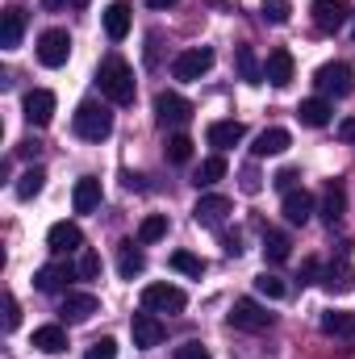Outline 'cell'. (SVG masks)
<instances>
[{
  "mask_svg": "<svg viewBox=\"0 0 355 359\" xmlns=\"http://www.w3.org/2000/svg\"><path fill=\"white\" fill-rule=\"evenodd\" d=\"M117 271H121V280L142 276V271H147V255H142L134 243H117Z\"/></svg>",
  "mask_w": 355,
  "mask_h": 359,
  "instance_id": "obj_25",
  "label": "cell"
},
{
  "mask_svg": "<svg viewBox=\"0 0 355 359\" xmlns=\"http://www.w3.org/2000/svg\"><path fill=\"white\" fill-rule=\"evenodd\" d=\"M239 188H243L247 196H255V192L264 188V176H260L255 168H243V176H239Z\"/></svg>",
  "mask_w": 355,
  "mask_h": 359,
  "instance_id": "obj_40",
  "label": "cell"
},
{
  "mask_svg": "<svg viewBox=\"0 0 355 359\" xmlns=\"http://www.w3.org/2000/svg\"><path fill=\"white\" fill-rule=\"evenodd\" d=\"M339 138H343V142H355V117H343V121H339Z\"/></svg>",
  "mask_w": 355,
  "mask_h": 359,
  "instance_id": "obj_46",
  "label": "cell"
},
{
  "mask_svg": "<svg viewBox=\"0 0 355 359\" xmlns=\"http://www.w3.org/2000/svg\"><path fill=\"white\" fill-rule=\"evenodd\" d=\"M205 138H209V147H217V155H222V151H230V147H239V142L247 138V126H243V121H213V126L205 130Z\"/></svg>",
  "mask_w": 355,
  "mask_h": 359,
  "instance_id": "obj_16",
  "label": "cell"
},
{
  "mask_svg": "<svg viewBox=\"0 0 355 359\" xmlns=\"http://www.w3.org/2000/svg\"><path fill=\"white\" fill-rule=\"evenodd\" d=\"M222 176H226V159H222V155H209V159H201L192 184H196V188H209V184H217Z\"/></svg>",
  "mask_w": 355,
  "mask_h": 359,
  "instance_id": "obj_31",
  "label": "cell"
},
{
  "mask_svg": "<svg viewBox=\"0 0 355 359\" xmlns=\"http://www.w3.org/2000/svg\"><path fill=\"white\" fill-rule=\"evenodd\" d=\"M309 17H314V25L322 34H335V29H343L351 21V4L347 0H314L309 4Z\"/></svg>",
  "mask_w": 355,
  "mask_h": 359,
  "instance_id": "obj_7",
  "label": "cell"
},
{
  "mask_svg": "<svg viewBox=\"0 0 355 359\" xmlns=\"http://www.w3.org/2000/svg\"><path fill=\"white\" fill-rule=\"evenodd\" d=\"M209 67H213V50H209V46H188V50L176 55L172 76H176V80H201Z\"/></svg>",
  "mask_w": 355,
  "mask_h": 359,
  "instance_id": "obj_9",
  "label": "cell"
},
{
  "mask_svg": "<svg viewBox=\"0 0 355 359\" xmlns=\"http://www.w3.org/2000/svg\"><path fill=\"white\" fill-rule=\"evenodd\" d=\"M105 34H109L113 42H121V38L130 34V4L113 0V4L105 8Z\"/></svg>",
  "mask_w": 355,
  "mask_h": 359,
  "instance_id": "obj_26",
  "label": "cell"
},
{
  "mask_svg": "<svg viewBox=\"0 0 355 359\" xmlns=\"http://www.w3.org/2000/svg\"><path fill=\"white\" fill-rule=\"evenodd\" d=\"M130 334H134V347L151 351V347H159V343H163V322H159L151 309H142V313H134V318H130Z\"/></svg>",
  "mask_w": 355,
  "mask_h": 359,
  "instance_id": "obj_11",
  "label": "cell"
},
{
  "mask_svg": "<svg viewBox=\"0 0 355 359\" xmlns=\"http://www.w3.org/2000/svg\"><path fill=\"white\" fill-rule=\"evenodd\" d=\"M297 117H301V126L322 130V126H330V100H326V96H309V100H301Z\"/></svg>",
  "mask_w": 355,
  "mask_h": 359,
  "instance_id": "obj_23",
  "label": "cell"
},
{
  "mask_svg": "<svg viewBox=\"0 0 355 359\" xmlns=\"http://www.w3.org/2000/svg\"><path fill=\"white\" fill-rule=\"evenodd\" d=\"M72 8H88V0H72Z\"/></svg>",
  "mask_w": 355,
  "mask_h": 359,
  "instance_id": "obj_49",
  "label": "cell"
},
{
  "mask_svg": "<svg viewBox=\"0 0 355 359\" xmlns=\"http://www.w3.org/2000/svg\"><path fill=\"white\" fill-rule=\"evenodd\" d=\"M255 288L264 292L267 301H280V297H288V284H284L280 276H272V271H264V276L255 280Z\"/></svg>",
  "mask_w": 355,
  "mask_h": 359,
  "instance_id": "obj_36",
  "label": "cell"
},
{
  "mask_svg": "<svg viewBox=\"0 0 355 359\" xmlns=\"http://www.w3.org/2000/svg\"><path fill=\"white\" fill-rule=\"evenodd\" d=\"M309 217H314V192H305V188L284 192V222L288 226H305Z\"/></svg>",
  "mask_w": 355,
  "mask_h": 359,
  "instance_id": "obj_18",
  "label": "cell"
},
{
  "mask_svg": "<svg viewBox=\"0 0 355 359\" xmlns=\"http://www.w3.org/2000/svg\"><path fill=\"white\" fill-rule=\"evenodd\" d=\"M76 271L80 268H72V264H46L34 271V284H38V292H63L67 280H76Z\"/></svg>",
  "mask_w": 355,
  "mask_h": 359,
  "instance_id": "obj_15",
  "label": "cell"
},
{
  "mask_svg": "<svg viewBox=\"0 0 355 359\" xmlns=\"http://www.w3.org/2000/svg\"><path fill=\"white\" fill-rule=\"evenodd\" d=\"M96 309H100V301L92 292H63V305H59L63 322H88Z\"/></svg>",
  "mask_w": 355,
  "mask_h": 359,
  "instance_id": "obj_19",
  "label": "cell"
},
{
  "mask_svg": "<svg viewBox=\"0 0 355 359\" xmlns=\"http://www.w3.org/2000/svg\"><path fill=\"white\" fill-rule=\"evenodd\" d=\"M230 326H234V330H251V334H260V330L272 326V313H267L255 297H239L234 309H230Z\"/></svg>",
  "mask_w": 355,
  "mask_h": 359,
  "instance_id": "obj_4",
  "label": "cell"
},
{
  "mask_svg": "<svg viewBox=\"0 0 355 359\" xmlns=\"http://www.w3.org/2000/svg\"><path fill=\"white\" fill-rule=\"evenodd\" d=\"M46 247H51L55 255H72V251L84 247V230H80L76 222H55L51 234H46Z\"/></svg>",
  "mask_w": 355,
  "mask_h": 359,
  "instance_id": "obj_12",
  "label": "cell"
},
{
  "mask_svg": "<svg viewBox=\"0 0 355 359\" xmlns=\"http://www.w3.org/2000/svg\"><path fill=\"white\" fill-rule=\"evenodd\" d=\"M163 155H168L172 163H188V159H192V138H188V134H172L168 147H163Z\"/></svg>",
  "mask_w": 355,
  "mask_h": 359,
  "instance_id": "obj_35",
  "label": "cell"
},
{
  "mask_svg": "<svg viewBox=\"0 0 355 359\" xmlns=\"http://www.w3.org/2000/svg\"><path fill=\"white\" fill-rule=\"evenodd\" d=\"M84 359H117V343L105 334V339H96L88 351H84Z\"/></svg>",
  "mask_w": 355,
  "mask_h": 359,
  "instance_id": "obj_38",
  "label": "cell"
},
{
  "mask_svg": "<svg viewBox=\"0 0 355 359\" xmlns=\"http://www.w3.org/2000/svg\"><path fill=\"white\" fill-rule=\"evenodd\" d=\"M80 276H84V280H96V276H100V255H96V251H84V255H80Z\"/></svg>",
  "mask_w": 355,
  "mask_h": 359,
  "instance_id": "obj_41",
  "label": "cell"
},
{
  "mask_svg": "<svg viewBox=\"0 0 355 359\" xmlns=\"http://www.w3.org/2000/svg\"><path fill=\"white\" fill-rule=\"evenodd\" d=\"M314 84H318V92L330 100V96H351L355 92V72L347 67V63H322L318 67V76H314Z\"/></svg>",
  "mask_w": 355,
  "mask_h": 359,
  "instance_id": "obj_3",
  "label": "cell"
},
{
  "mask_svg": "<svg viewBox=\"0 0 355 359\" xmlns=\"http://www.w3.org/2000/svg\"><path fill=\"white\" fill-rule=\"evenodd\" d=\"M155 117H159V126L184 130V126L192 121V104H188L180 92H159V96H155Z\"/></svg>",
  "mask_w": 355,
  "mask_h": 359,
  "instance_id": "obj_8",
  "label": "cell"
},
{
  "mask_svg": "<svg viewBox=\"0 0 355 359\" xmlns=\"http://www.w3.org/2000/svg\"><path fill=\"white\" fill-rule=\"evenodd\" d=\"M314 280H322V268H318V259H305L301 264V284H314Z\"/></svg>",
  "mask_w": 355,
  "mask_h": 359,
  "instance_id": "obj_44",
  "label": "cell"
},
{
  "mask_svg": "<svg viewBox=\"0 0 355 359\" xmlns=\"http://www.w3.org/2000/svg\"><path fill=\"white\" fill-rule=\"evenodd\" d=\"M264 80L272 84V88H288L293 84V55L280 46V50H272L264 63Z\"/></svg>",
  "mask_w": 355,
  "mask_h": 359,
  "instance_id": "obj_20",
  "label": "cell"
},
{
  "mask_svg": "<svg viewBox=\"0 0 355 359\" xmlns=\"http://www.w3.org/2000/svg\"><path fill=\"white\" fill-rule=\"evenodd\" d=\"M330 297H343V292H355V268L347 259H339V264H330V268H322V280H318Z\"/></svg>",
  "mask_w": 355,
  "mask_h": 359,
  "instance_id": "obj_13",
  "label": "cell"
},
{
  "mask_svg": "<svg viewBox=\"0 0 355 359\" xmlns=\"http://www.w3.org/2000/svg\"><path fill=\"white\" fill-rule=\"evenodd\" d=\"M322 334H330V339H355V313H347V309L322 313Z\"/></svg>",
  "mask_w": 355,
  "mask_h": 359,
  "instance_id": "obj_27",
  "label": "cell"
},
{
  "mask_svg": "<svg viewBox=\"0 0 355 359\" xmlns=\"http://www.w3.org/2000/svg\"><path fill=\"white\" fill-rule=\"evenodd\" d=\"M176 359H213V355H209L205 343H184V347H176Z\"/></svg>",
  "mask_w": 355,
  "mask_h": 359,
  "instance_id": "obj_42",
  "label": "cell"
},
{
  "mask_svg": "<svg viewBox=\"0 0 355 359\" xmlns=\"http://www.w3.org/2000/svg\"><path fill=\"white\" fill-rule=\"evenodd\" d=\"M293 17V4L288 0H264V21H272V25H284Z\"/></svg>",
  "mask_w": 355,
  "mask_h": 359,
  "instance_id": "obj_37",
  "label": "cell"
},
{
  "mask_svg": "<svg viewBox=\"0 0 355 359\" xmlns=\"http://www.w3.org/2000/svg\"><path fill=\"white\" fill-rule=\"evenodd\" d=\"M343 213H347V184L343 180H330L326 192H322V222L335 226V222H343Z\"/></svg>",
  "mask_w": 355,
  "mask_h": 359,
  "instance_id": "obj_17",
  "label": "cell"
},
{
  "mask_svg": "<svg viewBox=\"0 0 355 359\" xmlns=\"http://www.w3.org/2000/svg\"><path fill=\"white\" fill-rule=\"evenodd\" d=\"M42 184H46V172H42V168H29V172H21V176H17L13 192H17L21 201H29V196H38V192H42Z\"/></svg>",
  "mask_w": 355,
  "mask_h": 359,
  "instance_id": "obj_33",
  "label": "cell"
},
{
  "mask_svg": "<svg viewBox=\"0 0 355 359\" xmlns=\"http://www.w3.org/2000/svg\"><path fill=\"white\" fill-rule=\"evenodd\" d=\"M34 347H38V351H46V355H59V351L67 347L63 326H42V330H34Z\"/></svg>",
  "mask_w": 355,
  "mask_h": 359,
  "instance_id": "obj_29",
  "label": "cell"
},
{
  "mask_svg": "<svg viewBox=\"0 0 355 359\" xmlns=\"http://www.w3.org/2000/svg\"><path fill=\"white\" fill-rule=\"evenodd\" d=\"M21 34H25V13L21 8H4L0 13V46L4 50H17L21 46Z\"/></svg>",
  "mask_w": 355,
  "mask_h": 359,
  "instance_id": "obj_22",
  "label": "cell"
},
{
  "mask_svg": "<svg viewBox=\"0 0 355 359\" xmlns=\"http://www.w3.org/2000/svg\"><path fill=\"white\" fill-rule=\"evenodd\" d=\"M293 147V138H288V130L284 126H272V130H264L260 138H255V147H251V155L255 159H267V155H284Z\"/></svg>",
  "mask_w": 355,
  "mask_h": 359,
  "instance_id": "obj_21",
  "label": "cell"
},
{
  "mask_svg": "<svg viewBox=\"0 0 355 359\" xmlns=\"http://www.w3.org/2000/svg\"><path fill=\"white\" fill-rule=\"evenodd\" d=\"M42 4H46L51 13H59V8H63V4H72V0H42Z\"/></svg>",
  "mask_w": 355,
  "mask_h": 359,
  "instance_id": "obj_48",
  "label": "cell"
},
{
  "mask_svg": "<svg viewBox=\"0 0 355 359\" xmlns=\"http://www.w3.org/2000/svg\"><path fill=\"white\" fill-rule=\"evenodd\" d=\"M51 117H55V92L34 88L29 96H25V121L42 130V126H51Z\"/></svg>",
  "mask_w": 355,
  "mask_h": 359,
  "instance_id": "obj_14",
  "label": "cell"
},
{
  "mask_svg": "<svg viewBox=\"0 0 355 359\" xmlns=\"http://www.w3.org/2000/svg\"><path fill=\"white\" fill-rule=\"evenodd\" d=\"M234 63H239V76H243L247 84H260V80H264V67H260V59H255L251 46H239V50H234Z\"/></svg>",
  "mask_w": 355,
  "mask_h": 359,
  "instance_id": "obj_30",
  "label": "cell"
},
{
  "mask_svg": "<svg viewBox=\"0 0 355 359\" xmlns=\"http://www.w3.org/2000/svg\"><path fill=\"white\" fill-rule=\"evenodd\" d=\"M230 209H234L230 196H222V192H205V196L192 205V217H196V226H213V230H217V226L230 217Z\"/></svg>",
  "mask_w": 355,
  "mask_h": 359,
  "instance_id": "obj_10",
  "label": "cell"
},
{
  "mask_svg": "<svg viewBox=\"0 0 355 359\" xmlns=\"http://www.w3.org/2000/svg\"><path fill=\"white\" fill-rule=\"evenodd\" d=\"M172 268L184 271V276H192V280H201L205 276V259L192 255V251H172Z\"/></svg>",
  "mask_w": 355,
  "mask_h": 359,
  "instance_id": "obj_34",
  "label": "cell"
},
{
  "mask_svg": "<svg viewBox=\"0 0 355 359\" xmlns=\"http://www.w3.org/2000/svg\"><path fill=\"white\" fill-rule=\"evenodd\" d=\"M17 322H21V305L13 292H4V330H17Z\"/></svg>",
  "mask_w": 355,
  "mask_h": 359,
  "instance_id": "obj_39",
  "label": "cell"
},
{
  "mask_svg": "<svg viewBox=\"0 0 355 359\" xmlns=\"http://www.w3.org/2000/svg\"><path fill=\"white\" fill-rule=\"evenodd\" d=\"M272 184H276L280 192H293V188H297V168H280V172L272 176Z\"/></svg>",
  "mask_w": 355,
  "mask_h": 359,
  "instance_id": "obj_43",
  "label": "cell"
},
{
  "mask_svg": "<svg viewBox=\"0 0 355 359\" xmlns=\"http://www.w3.org/2000/svg\"><path fill=\"white\" fill-rule=\"evenodd\" d=\"M72 130H76V138H84V142H105V138L113 134V113H109V104L84 100V104L76 109V117H72Z\"/></svg>",
  "mask_w": 355,
  "mask_h": 359,
  "instance_id": "obj_2",
  "label": "cell"
},
{
  "mask_svg": "<svg viewBox=\"0 0 355 359\" xmlns=\"http://www.w3.org/2000/svg\"><path fill=\"white\" fill-rule=\"evenodd\" d=\"M72 205H76V213H92V209H100V180H96V176L76 180Z\"/></svg>",
  "mask_w": 355,
  "mask_h": 359,
  "instance_id": "obj_24",
  "label": "cell"
},
{
  "mask_svg": "<svg viewBox=\"0 0 355 359\" xmlns=\"http://www.w3.org/2000/svg\"><path fill=\"white\" fill-rule=\"evenodd\" d=\"M168 234V217L163 213H151V217H142V226H138V247H151V243H159Z\"/></svg>",
  "mask_w": 355,
  "mask_h": 359,
  "instance_id": "obj_32",
  "label": "cell"
},
{
  "mask_svg": "<svg viewBox=\"0 0 355 359\" xmlns=\"http://www.w3.org/2000/svg\"><path fill=\"white\" fill-rule=\"evenodd\" d=\"M72 59V34L67 29H46L38 38V63L42 67H63Z\"/></svg>",
  "mask_w": 355,
  "mask_h": 359,
  "instance_id": "obj_6",
  "label": "cell"
},
{
  "mask_svg": "<svg viewBox=\"0 0 355 359\" xmlns=\"http://www.w3.org/2000/svg\"><path fill=\"white\" fill-rule=\"evenodd\" d=\"M147 4H151L155 13H163V8H172V4H180V0H147Z\"/></svg>",
  "mask_w": 355,
  "mask_h": 359,
  "instance_id": "obj_47",
  "label": "cell"
},
{
  "mask_svg": "<svg viewBox=\"0 0 355 359\" xmlns=\"http://www.w3.org/2000/svg\"><path fill=\"white\" fill-rule=\"evenodd\" d=\"M184 305H188V297L176 284H147L142 288V309H151V313H180Z\"/></svg>",
  "mask_w": 355,
  "mask_h": 359,
  "instance_id": "obj_5",
  "label": "cell"
},
{
  "mask_svg": "<svg viewBox=\"0 0 355 359\" xmlns=\"http://www.w3.org/2000/svg\"><path fill=\"white\" fill-rule=\"evenodd\" d=\"M96 88L105 92L113 104H134V72L121 55H105L96 67Z\"/></svg>",
  "mask_w": 355,
  "mask_h": 359,
  "instance_id": "obj_1",
  "label": "cell"
},
{
  "mask_svg": "<svg viewBox=\"0 0 355 359\" xmlns=\"http://www.w3.org/2000/svg\"><path fill=\"white\" fill-rule=\"evenodd\" d=\"M288 255H293V238L280 234V230H267L264 234V259L267 264H284Z\"/></svg>",
  "mask_w": 355,
  "mask_h": 359,
  "instance_id": "obj_28",
  "label": "cell"
},
{
  "mask_svg": "<svg viewBox=\"0 0 355 359\" xmlns=\"http://www.w3.org/2000/svg\"><path fill=\"white\" fill-rule=\"evenodd\" d=\"M38 151H42V142H38V138H25V142L17 147V155H25V159H34Z\"/></svg>",
  "mask_w": 355,
  "mask_h": 359,
  "instance_id": "obj_45",
  "label": "cell"
}]
</instances>
